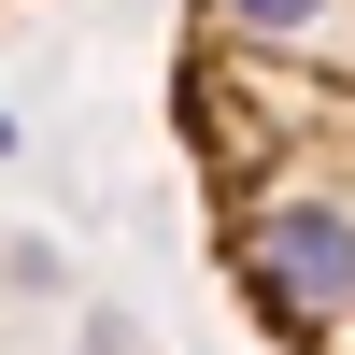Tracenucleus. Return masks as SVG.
<instances>
[{"label": "nucleus", "instance_id": "obj_1", "mask_svg": "<svg viewBox=\"0 0 355 355\" xmlns=\"http://www.w3.org/2000/svg\"><path fill=\"white\" fill-rule=\"evenodd\" d=\"M171 114L242 313L355 355V0H185Z\"/></svg>", "mask_w": 355, "mask_h": 355}]
</instances>
